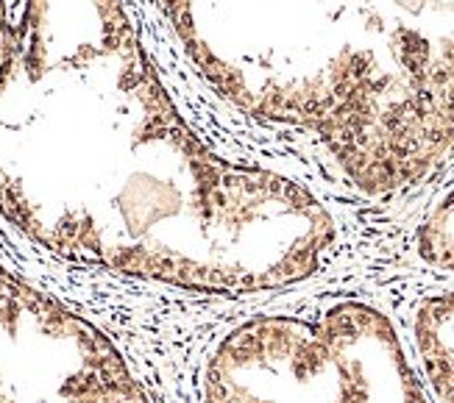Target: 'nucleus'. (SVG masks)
I'll list each match as a JSON object with an SVG mask.
<instances>
[{
  "label": "nucleus",
  "mask_w": 454,
  "mask_h": 403,
  "mask_svg": "<svg viewBox=\"0 0 454 403\" xmlns=\"http://www.w3.org/2000/svg\"><path fill=\"white\" fill-rule=\"evenodd\" d=\"M0 214L70 259L199 290L299 287L338 248L309 187L192 134L123 0H0Z\"/></svg>",
  "instance_id": "f257e3e1"
},
{
  "label": "nucleus",
  "mask_w": 454,
  "mask_h": 403,
  "mask_svg": "<svg viewBox=\"0 0 454 403\" xmlns=\"http://www.w3.org/2000/svg\"><path fill=\"white\" fill-rule=\"evenodd\" d=\"M412 251L427 267L454 275V184L421 214L412 234Z\"/></svg>",
  "instance_id": "20e7f679"
},
{
  "label": "nucleus",
  "mask_w": 454,
  "mask_h": 403,
  "mask_svg": "<svg viewBox=\"0 0 454 403\" xmlns=\"http://www.w3.org/2000/svg\"><path fill=\"white\" fill-rule=\"evenodd\" d=\"M199 387L201 403H432L399 322L351 295L231 322Z\"/></svg>",
  "instance_id": "f03ea898"
},
{
  "label": "nucleus",
  "mask_w": 454,
  "mask_h": 403,
  "mask_svg": "<svg viewBox=\"0 0 454 403\" xmlns=\"http://www.w3.org/2000/svg\"><path fill=\"white\" fill-rule=\"evenodd\" d=\"M402 334L432 403H454V287L412 298Z\"/></svg>",
  "instance_id": "7ed1b4c3"
}]
</instances>
